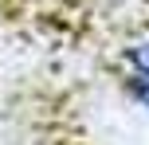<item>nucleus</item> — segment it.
Returning a JSON list of instances; mask_svg holds the SVG:
<instances>
[{
  "label": "nucleus",
  "mask_w": 149,
  "mask_h": 145,
  "mask_svg": "<svg viewBox=\"0 0 149 145\" xmlns=\"http://www.w3.org/2000/svg\"><path fill=\"white\" fill-rule=\"evenodd\" d=\"M118 83L126 90V98L134 102L137 110L149 114V35L134 39V43L122 51L118 59Z\"/></svg>",
  "instance_id": "1"
}]
</instances>
